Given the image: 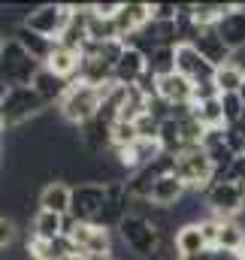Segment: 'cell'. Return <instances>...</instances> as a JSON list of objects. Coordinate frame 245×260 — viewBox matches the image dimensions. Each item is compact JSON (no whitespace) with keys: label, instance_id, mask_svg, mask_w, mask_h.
<instances>
[{"label":"cell","instance_id":"cell-16","mask_svg":"<svg viewBox=\"0 0 245 260\" xmlns=\"http://www.w3.org/2000/svg\"><path fill=\"white\" fill-rule=\"evenodd\" d=\"M46 70H52L55 76H61L67 82H76V76H79V67H82V52H73V49H67V46H55V52H52V58L46 61Z\"/></svg>","mask_w":245,"mask_h":260},{"label":"cell","instance_id":"cell-17","mask_svg":"<svg viewBox=\"0 0 245 260\" xmlns=\"http://www.w3.org/2000/svg\"><path fill=\"white\" fill-rule=\"evenodd\" d=\"M145 70H148V61H145L142 52H136V49H124L121 61L115 64V82L124 85V88H133Z\"/></svg>","mask_w":245,"mask_h":260},{"label":"cell","instance_id":"cell-25","mask_svg":"<svg viewBox=\"0 0 245 260\" xmlns=\"http://www.w3.org/2000/svg\"><path fill=\"white\" fill-rule=\"evenodd\" d=\"M88 40L91 43H115L121 40L118 37V27H115V18H100V15H88Z\"/></svg>","mask_w":245,"mask_h":260},{"label":"cell","instance_id":"cell-24","mask_svg":"<svg viewBox=\"0 0 245 260\" xmlns=\"http://www.w3.org/2000/svg\"><path fill=\"white\" fill-rule=\"evenodd\" d=\"M215 248H224V251H242L245 248V227L236 218H227L221 221V233H218V245Z\"/></svg>","mask_w":245,"mask_h":260},{"label":"cell","instance_id":"cell-34","mask_svg":"<svg viewBox=\"0 0 245 260\" xmlns=\"http://www.w3.org/2000/svg\"><path fill=\"white\" fill-rule=\"evenodd\" d=\"M176 260H212V248L203 251V254H191V257H176Z\"/></svg>","mask_w":245,"mask_h":260},{"label":"cell","instance_id":"cell-3","mask_svg":"<svg viewBox=\"0 0 245 260\" xmlns=\"http://www.w3.org/2000/svg\"><path fill=\"white\" fill-rule=\"evenodd\" d=\"M43 70L40 61H34L18 40H9L3 49H0V76L9 88H30L37 73Z\"/></svg>","mask_w":245,"mask_h":260},{"label":"cell","instance_id":"cell-39","mask_svg":"<svg viewBox=\"0 0 245 260\" xmlns=\"http://www.w3.org/2000/svg\"><path fill=\"white\" fill-rule=\"evenodd\" d=\"M239 257H242V260H245V248H242V251H239Z\"/></svg>","mask_w":245,"mask_h":260},{"label":"cell","instance_id":"cell-4","mask_svg":"<svg viewBox=\"0 0 245 260\" xmlns=\"http://www.w3.org/2000/svg\"><path fill=\"white\" fill-rule=\"evenodd\" d=\"M176 176L197 194H206V188L215 182V164L203 145H191L176 157Z\"/></svg>","mask_w":245,"mask_h":260},{"label":"cell","instance_id":"cell-33","mask_svg":"<svg viewBox=\"0 0 245 260\" xmlns=\"http://www.w3.org/2000/svg\"><path fill=\"white\" fill-rule=\"evenodd\" d=\"M179 3H151V21H176Z\"/></svg>","mask_w":245,"mask_h":260},{"label":"cell","instance_id":"cell-22","mask_svg":"<svg viewBox=\"0 0 245 260\" xmlns=\"http://www.w3.org/2000/svg\"><path fill=\"white\" fill-rule=\"evenodd\" d=\"M215 88L221 91V94H239L242 91V85H245V70L236 61H230V64H224V67H218L215 70Z\"/></svg>","mask_w":245,"mask_h":260},{"label":"cell","instance_id":"cell-29","mask_svg":"<svg viewBox=\"0 0 245 260\" xmlns=\"http://www.w3.org/2000/svg\"><path fill=\"white\" fill-rule=\"evenodd\" d=\"M221 106H224V121H227V127H233V124L245 115V100L239 94H221Z\"/></svg>","mask_w":245,"mask_h":260},{"label":"cell","instance_id":"cell-38","mask_svg":"<svg viewBox=\"0 0 245 260\" xmlns=\"http://www.w3.org/2000/svg\"><path fill=\"white\" fill-rule=\"evenodd\" d=\"M3 46H6V37H3V34H0V49H3Z\"/></svg>","mask_w":245,"mask_h":260},{"label":"cell","instance_id":"cell-35","mask_svg":"<svg viewBox=\"0 0 245 260\" xmlns=\"http://www.w3.org/2000/svg\"><path fill=\"white\" fill-rule=\"evenodd\" d=\"M9 91H12V88H9V85H6V82H3V76H0V103H3V100H6V94H9Z\"/></svg>","mask_w":245,"mask_h":260},{"label":"cell","instance_id":"cell-18","mask_svg":"<svg viewBox=\"0 0 245 260\" xmlns=\"http://www.w3.org/2000/svg\"><path fill=\"white\" fill-rule=\"evenodd\" d=\"M73 82H67V79H61V76H55L52 70H40L37 73V79H34V91L49 103V106H58L64 100V94H67V88H70Z\"/></svg>","mask_w":245,"mask_h":260},{"label":"cell","instance_id":"cell-6","mask_svg":"<svg viewBox=\"0 0 245 260\" xmlns=\"http://www.w3.org/2000/svg\"><path fill=\"white\" fill-rule=\"evenodd\" d=\"M115 236L121 239L133 254H139L142 260H151L158 254L161 242H164V236H161L145 218H139V215H127L121 221V227L115 230Z\"/></svg>","mask_w":245,"mask_h":260},{"label":"cell","instance_id":"cell-20","mask_svg":"<svg viewBox=\"0 0 245 260\" xmlns=\"http://www.w3.org/2000/svg\"><path fill=\"white\" fill-rule=\"evenodd\" d=\"M15 40L21 43V49L34 58V61H40V64H46L49 58H52V52H55V40H46V37H40V34H34V30H27L24 24L18 27V34H15Z\"/></svg>","mask_w":245,"mask_h":260},{"label":"cell","instance_id":"cell-13","mask_svg":"<svg viewBox=\"0 0 245 260\" xmlns=\"http://www.w3.org/2000/svg\"><path fill=\"white\" fill-rule=\"evenodd\" d=\"M24 248H27V254L34 260H64L70 257V254H76L79 248L70 242V236H58V239H27L24 242Z\"/></svg>","mask_w":245,"mask_h":260},{"label":"cell","instance_id":"cell-9","mask_svg":"<svg viewBox=\"0 0 245 260\" xmlns=\"http://www.w3.org/2000/svg\"><path fill=\"white\" fill-rule=\"evenodd\" d=\"M206 61L212 67H224L233 61V52L227 49V43L221 40V34H218V27H194V34H191V40H188Z\"/></svg>","mask_w":245,"mask_h":260},{"label":"cell","instance_id":"cell-37","mask_svg":"<svg viewBox=\"0 0 245 260\" xmlns=\"http://www.w3.org/2000/svg\"><path fill=\"white\" fill-rule=\"evenodd\" d=\"M3 130H6V124H3V112H0V133H3Z\"/></svg>","mask_w":245,"mask_h":260},{"label":"cell","instance_id":"cell-28","mask_svg":"<svg viewBox=\"0 0 245 260\" xmlns=\"http://www.w3.org/2000/svg\"><path fill=\"white\" fill-rule=\"evenodd\" d=\"M139 142V133L133 121H115L112 124V148H130Z\"/></svg>","mask_w":245,"mask_h":260},{"label":"cell","instance_id":"cell-19","mask_svg":"<svg viewBox=\"0 0 245 260\" xmlns=\"http://www.w3.org/2000/svg\"><path fill=\"white\" fill-rule=\"evenodd\" d=\"M173 242H176V254H179V257H191V254L209 251L200 224H185V227H179V230L173 233Z\"/></svg>","mask_w":245,"mask_h":260},{"label":"cell","instance_id":"cell-26","mask_svg":"<svg viewBox=\"0 0 245 260\" xmlns=\"http://www.w3.org/2000/svg\"><path fill=\"white\" fill-rule=\"evenodd\" d=\"M194 115H197V121H200L206 130H212V127H227V121H224V106H221V97H218V100H209V103H200V106H194Z\"/></svg>","mask_w":245,"mask_h":260},{"label":"cell","instance_id":"cell-14","mask_svg":"<svg viewBox=\"0 0 245 260\" xmlns=\"http://www.w3.org/2000/svg\"><path fill=\"white\" fill-rule=\"evenodd\" d=\"M218 34H221V40L227 43V49L236 55V52H242L245 49V3H239L230 15H224L218 24Z\"/></svg>","mask_w":245,"mask_h":260},{"label":"cell","instance_id":"cell-1","mask_svg":"<svg viewBox=\"0 0 245 260\" xmlns=\"http://www.w3.org/2000/svg\"><path fill=\"white\" fill-rule=\"evenodd\" d=\"M100 106H103V94L100 88H91L85 82H73L64 94V100L58 103V115H61L64 124L70 127H82L88 121H94L100 115Z\"/></svg>","mask_w":245,"mask_h":260},{"label":"cell","instance_id":"cell-12","mask_svg":"<svg viewBox=\"0 0 245 260\" xmlns=\"http://www.w3.org/2000/svg\"><path fill=\"white\" fill-rule=\"evenodd\" d=\"M188 194H191V188L185 185L176 173H170V176H161V179L155 182V188H151V197H148V200H151L155 206H161V209H176Z\"/></svg>","mask_w":245,"mask_h":260},{"label":"cell","instance_id":"cell-11","mask_svg":"<svg viewBox=\"0 0 245 260\" xmlns=\"http://www.w3.org/2000/svg\"><path fill=\"white\" fill-rule=\"evenodd\" d=\"M37 206L43 212H55V215H70L73 206V185H67L64 179H52L40 188L37 194Z\"/></svg>","mask_w":245,"mask_h":260},{"label":"cell","instance_id":"cell-23","mask_svg":"<svg viewBox=\"0 0 245 260\" xmlns=\"http://www.w3.org/2000/svg\"><path fill=\"white\" fill-rule=\"evenodd\" d=\"M158 142H161L164 154H173V157H179L185 148H188L185 133H182V124H179L176 118H167V121L161 124V136H158Z\"/></svg>","mask_w":245,"mask_h":260},{"label":"cell","instance_id":"cell-31","mask_svg":"<svg viewBox=\"0 0 245 260\" xmlns=\"http://www.w3.org/2000/svg\"><path fill=\"white\" fill-rule=\"evenodd\" d=\"M15 239H18V224H15V218L0 215V251H6Z\"/></svg>","mask_w":245,"mask_h":260},{"label":"cell","instance_id":"cell-30","mask_svg":"<svg viewBox=\"0 0 245 260\" xmlns=\"http://www.w3.org/2000/svg\"><path fill=\"white\" fill-rule=\"evenodd\" d=\"M136 133H139V139H151V142H158V136H161V124L164 121H158L155 115H148V112H142L136 121Z\"/></svg>","mask_w":245,"mask_h":260},{"label":"cell","instance_id":"cell-2","mask_svg":"<svg viewBox=\"0 0 245 260\" xmlns=\"http://www.w3.org/2000/svg\"><path fill=\"white\" fill-rule=\"evenodd\" d=\"M46 109H49V103L34 91V85L30 88H12L6 94V100L0 103L6 130H21L27 124H34L40 115H46Z\"/></svg>","mask_w":245,"mask_h":260},{"label":"cell","instance_id":"cell-27","mask_svg":"<svg viewBox=\"0 0 245 260\" xmlns=\"http://www.w3.org/2000/svg\"><path fill=\"white\" fill-rule=\"evenodd\" d=\"M148 73H155L158 79L176 73V49H155L148 55Z\"/></svg>","mask_w":245,"mask_h":260},{"label":"cell","instance_id":"cell-8","mask_svg":"<svg viewBox=\"0 0 245 260\" xmlns=\"http://www.w3.org/2000/svg\"><path fill=\"white\" fill-rule=\"evenodd\" d=\"M106 206V185L97 182H85V185H73V206L70 215L82 224H97Z\"/></svg>","mask_w":245,"mask_h":260},{"label":"cell","instance_id":"cell-36","mask_svg":"<svg viewBox=\"0 0 245 260\" xmlns=\"http://www.w3.org/2000/svg\"><path fill=\"white\" fill-rule=\"evenodd\" d=\"M64 260H85V257H82V251H76V254H70V257H64Z\"/></svg>","mask_w":245,"mask_h":260},{"label":"cell","instance_id":"cell-7","mask_svg":"<svg viewBox=\"0 0 245 260\" xmlns=\"http://www.w3.org/2000/svg\"><path fill=\"white\" fill-rule=\"evenodd\" d=\"M206 209L215 218H239L245 212V185L239 182H215L206 188Z\"/></svg>","mask_w":245,"mask_h":260},{"label":"cell","instance_id":"cell-15","mask_svg":"<svg viewBox=\"0 0 245 260\" xmlns=\"http://www.w3.org/2000/svg\"><path fill=\"white\" fill-rule=\"evenodd\" d=\"M158 97L167 100L170 106H176V103H191V97H194V82L185 79L182 73L161 76V79H158Z\"/></svg>","mask_w":245,"mask_h":260},{"label":"cell","instance_id":"cell-32","mask_svg":"<svg viewBox=\"0 0 245 260\" xmlns=\"http://www.w3.org/2000/svg\"><path fill=\"white\" fill-rule=\"evenodd\" d=\"M218 97H221V91L215 88V82H200V85H194V97H191V103L200 106V103H209V100H218Z\"/></svg>","mask_w":245,"mask_h":260},{"label":"cell","instance_id":"cell-21","mask_svg":"<svg viewBox=\"0 0 245 260\" xmlns=\"http://www.w3.org/2000/svg\"><path fill=\"white\" fill-rule=\"evenodd\" d=\"M64 218L67 215H55V212H43V209H37V215H34V239H58L64 236Z\"/></svg>","mask_w":245,"mask_h":260},{"label":"cell","instance_id":"cell-5","mask_svg":"<svg viewBox=\"0 0 245 260\" xmlns=\"http://www.w3.org/2000/svg\"><path fill=\"white\" fill-rule=\"evenodd\" d=\"M73 21V3H37L27 18H24V27L46 37V40H55L67 30V24Z\"/></svg>","mask_w":245,"mask_h":260},{"label":"cell","instance_id":"cell-10","mask_svg":"<svg viewBox=\"0 0 245 260\" xmlns=\"http://www.w3.org/2000/svg\"><path fill=\"white\" fill-rule=\"evenodd\" d=\"M215 70H218V67L209 64L191 43H179V46H176V73H182L185 79H191L194 85L212 82V79H215Z\"/></svg>","mask_w":245,"mask_h":260}]
</instances>
